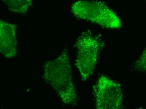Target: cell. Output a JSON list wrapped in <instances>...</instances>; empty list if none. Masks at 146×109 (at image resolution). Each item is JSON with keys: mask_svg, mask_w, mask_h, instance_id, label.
<instances>
[{"mask_svg": "<svg viewBox=\"0 0 146 109\" xmlns=\"http://www.w3.org/2000/svg\"><path fill=\"white\" fill-rule=\"evenodd\" d=\"M42 78L50 86L64 104L76 105L77 96L68 51L63 50L58 56L46 62Z\"/></svg>", "mask_w": 146, "mask_h": 109, "instance_id": "cell-1", "label": "cell"}, {"mask_svg": "<svg viewBox=\"0 0 146 109\" xmlns=\"http://www.w3.org/2000/svg\"><path fill=\"white\" fill-rule=\"evenodd\" d=\"M73 15L81 20L96 24L102 28H121V19L108 5L98 0H78L71 7Z\"/></svg>", "mask_w": 146, "mask_h": 109, "instance_id": "cell-2", "label": "cell"}, {"mask_svg": "<svg viewBox=\"0 0 146 109\" xmlns=\"http://www.w3.org/2000/svg\"><path fill=\"white\" fill-rule=\"evenodd\" d=\"M103 45L100 38L89 31L84 32L76 39L75 65L82 81L88 80L94 73Z\"/></svg>", "mask_w": 146, "mask_h": 109, "instance_id": "cell-3", "label": "cell"}, {"mask_svg": "<svg viewBox=\"0 0 146 109\" xmlns=\"http://www.w3.org/2000/svg\"><path fill=\"white\" fill-rule=\"evenodd\" d=\"M95 107L98 109H119L124 96L119 83L107 76H100L93 87Z\"/></svg>", "mask_w": 146, "mask_h": 109, "instance_id": "cell-4", "label": "cell"}, {"mask_svg": "<svg viewBox=\"0 0 146 109\" xmlns=\"http://www.w3.org/2000/svg\"><path fill=\"white\" fill-rule=\"evenodd\" d=\"M17 26L1 20L0 51L7 58L15 57L17 52V40L16 36Z\"/></svg>", "mask_w": 146, "mask_h": 109, "instance_id": "cell-5", "label": "cell"}, {"mask_svg": "<svg viewBox=\"0 0 146 109\" xmlns=\"http://www.w3.org/2000/svg\"><path fill=\"white\" fill-rule=\"evenodd\" d=\"M10 11L17 14H25L35 0H2Z\"/></svg>", "mask_w": 146, "mask_h": 109, "instance_id": "cell-6", "label": "cell"}, {"mask_svg": "<svg viewBox=\"0 0 146 109\" xmlns=\"http://www.w3.org/2000/svg\"><path fill=\"white\" fill-rule=\"evenodd\" d=\"M135 70L146 73V48L134 63Z\"/></svg>", "mask_w": 146, "mask_h": 109, "instance_id": "cell-7", "label": "cell"}]
</instances>
